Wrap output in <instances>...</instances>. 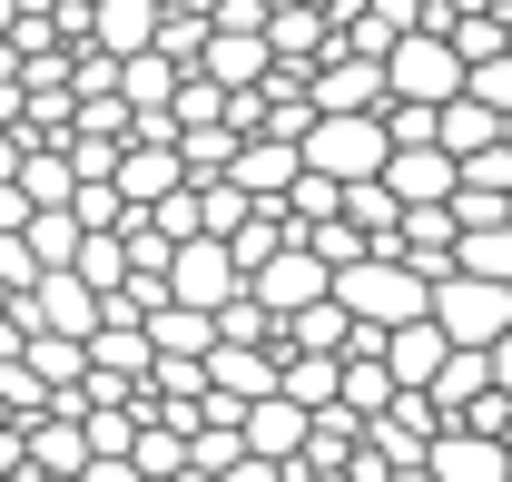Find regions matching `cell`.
Listing matches in <instances>:
<instances>
[{
  "mask_svg": "<svg viewBox=\"0 0 512 482\" xmlns=\"http://www.w3.org/2000/svg\"><path fill=\"white\" fill-rule=\"evenodd\" d=\"M375 178L394 187L404 207H434V197H453V148H434V138H414V148H394V158H384Z\"/></svg>",
  "mask_w": 512,
  "mask_h": 482,
  "instance_id": "obj_12",
  "label": "cell"
},
{
  "mask_svg": "<svg viewBox=\"0 0 512 482\" xmlns=\"http://www.w3.org/2000/svg\"><path fill=\"white\" fill-rule=\"evenodd\" d=\"M453 89H463V50H453L444 30H404V40L384 50V99H424V109H444Z\"/></svg>",
  "mask_w": 512,
  "mask_h": 482,
  "instance_id": "obj_3",
  "label": "cell"
},
{
  "mask_svg": "<svg viewBox=\"0 0 512 482\" xmlns=\"http://www.w3.org/2000/svg\"><path fill=\"white\" fill-rule=\"evenodd\" d=\"M444 355H453V335L434 325V315H404V325H384V374H394V384H414V394H424Z\"/></svg>",
  "mask_w": 512,
  "mask_h": 482,
  "instance_id": "obj_9",
  "label": "cell"
},
{
  "mask_svg": "<svg viewBox=\"0 0 512 482\" xmlns=\"http://www.w3.org/2000/svg\"><path fill=\"white\" fill-rule=\"evenodd\" d=\"M237 433H247L256 463H306V404L296 394H256L247 414H237Z\"/></svg>",
  "mask_w": 512,
  "mask_h": 482,
  "instance_id": "obj_8",
  "label": "cell"
},
{
  "mask_svg": "<svg viewBox=\"0 0 512 482\" xmlns=\"http://www.w3.org/2000/svg\"><path fill=\"white\" fill-rule=\"evenodd\" d=\"M30 482H79V473H30Z\"/></svg>",
  "mask_w": 512,
  "mask_h": 482,
  "instance_id": "obj_35",
  "label": "cell"
},
{
  "mask_svg": "<svg viewBox=\"0 0 512 482\" xmlns=\"http://www.w3.org/2000/svg\"><path fill=\"white\" fill-rule=\"evenodd\" d=\"M316 109H384V60L365 50V60H335L316 79Z\"/></svg>",
  "mask_w": 512,
  "mask_h": 482,
  "instance_id": "obj_18",
  "label": "cell"
},
{
  "mask_svg": "<svg viewBox=\"0 0 512 482\" xmlns=\"http://www.w3.org/2000/svg\"><path fill=\"white\" fill-rule=\"evenodd\" d=\"M424 473L434 482H512V443L503 433H473V423H444L424 443Z\"/></svg>",
  "mask_w": 512,
  "mask_h": 482,
  "instance_id": "obj_7",
  "label": "cell"
},
{
  "mask_svg": "<svg viewBox=\"0 0 512 482\" xmlns=\"http://www.w3.org/2000/svg\"><path fill=\"white\" fill-rule=\"evenodd\" d=\"M325 286H335V266H325V256H316V246H306V237H286V246H276V256H266V266H247V296L266 305L276 325H286L296 305H316Z\"/></svg>",
  "mask_w": 512,
  "mask_h": 482,
  "instance_id": "obj_5",
  "label": "cell"
},
{
  "mask_svg": "<svg viewBox=\"0 0 512 482\" xmlns=\"http://www.w3.org/2000/svg\"><path fill=\"white\" fill-rule=\"evenodd\" d=\"M20 364H30L50 394H69V384L89 374V345H79V335H30V345H20Z\"/></svg>",
  "mask_w": 512,
  "mask_h": 482,
  "instance_id": "obj_19",
  "label": "cell"
},
{
  "mask_svg": "<svg viewBox=\"0 0 512 482\" xmlns=\"http://www.w3.org/2000/svg\"><path fill=\"white\" fill-rule=\"evenodd\" d=\"M503 138H512V119H503Z\"/></svg>",
  "mask_w": 512,
  "mask_h": 482,
  "instance_id": "obj_39",
  "label": "cell"
},
{
  "mask_svg": "<svg viewBox=\"0 0 512 482\" xmlns=\"http://www.w3.org/2000/svg\"><path fill=\"white\" fill-rule=\"evenodd\" d=\"M404 30H424V10H414V0H365V10H355V40H365L375 60L404 40Z\"/></svg>",
  "mask_w": 512,
  "mask_h": 482,
  "instance_id": "obj_24",
  "label": "cell"
},
{
  "mask_svg": "<svg viewBox=\"0 0 512 482\" xmlns=\"http://www.w3.org/2000/svg\"><path fill=\"white\" fill-rule=\"evenodd\" d=\"M483 355H493V384H503V394H512V325H503V335H493V345H483Z\"/></svg>",
  "mask_w": 512,
  "mask_h": 482,
  "instance_id": "obj_33",
  "label": "cell"
},
{
  "mask_svg": "<svg viewBox=\"0 0 512 482\" xmlns=\"http://www.w3.org/2000/svg\"><path fill=\"white\" fill-rule=\"evenodd\" d=\"M463 89H473L483 109H503V119H512V50H493V60H473V69H463Z\"/></svg>",
  "mask_w": 512,
  "mask_h": 482,
  "instance_id": "obj_26",
  "label": "cell"
},
{
  "mask_svg": "<svg viewBox=\"0 0 512 482\" xmlns=\"http://www.w3.org/2000/svg\"><path fill=\"white\" fill-rule=\"evenodd\" d=\"M424 315L444 325L453 345H493V335L512 325V286H503V276H463V266H453V276H434V305H424Z\"/></svg>",
  "mask_w": 512,
  "mask_h": 482,
  "instance_id": "obj_4",
  "label": "cell"
},
{
  "mask_svg": "<svg viewBox=\"0 0 512 482\" xmlns=\"http://www.w3.org/2000/svg\"><path fill=\"white\" fill-rule=\"evenodd\" d=\"M109 187H119L128 207H158L168 187H188V158H178L168 138H148V148H119V168H109Z\"/></svg>",
  "mask_w": 512,
  "mask_h": 482,
  "instance_id": "obj_11",
  "label": "cell"
},
{
  "mask_svg": "<svg viewBox=\"0 0 512 482\" xmlns=\"http://www.w3.org/2000/svg\"><path fill=\"white\" fill-rule=\"evenodd\" d=\"M335 305H345L355 325H375V335H384V325H404V315L434 305V276H414L394 246H365L355 266H335Z\"/></svg>",
  "mask_w": 512,
  "mask_h": 482,
  "instance_id": "obj_1",
  "label": "cell"
},
{
  "mask_svg": "<svg viewBox=\"0 0 512 482\" xmlns=\"http://www.w3.org/2000/svg\"><path fill=\"white\" fill-rule=\"evenodd\" d=\"M69 266H79V276H89L99 296H109V286H128V246H119V227H89V237H79V256H69Z\"/></svg>",
  "mask_w": 512,
  "mask_h": 482,
  "instance_id": "obj_25",
  "label": "cell"
},
{
  "mask_svg": "<svg viewBox=\"0 0 512 482\" xmlns=\"http://www.w3.org/2000/svg\"><path fill=\"white\" fill-rule=\"evenodd\" d=\"M119 89H128V99H138V109H158V99H168V60H148V50H128Z\"/></svg>",
  "mask_w": 512,
  "mask_h": 482,
  "instance_id": "obj_27",
  "label": "cell"
},
{
  "mask_svg": "<svg viewBox=\"0 0 512 482\" xmlns=\"http://www.w3.org/2000/svg\"><path fill=\"white\" fill-rule=\"evenodd\" d=\"M296 158L316 168V178H375L384 158H394V138H384V109H316L306 138H296Z\"/></svg>",
  "mask_w": 512,
  "mask_h": 482,
  "instance_id": "obj_2",
  "label": "cell"
},
{
  "mask_svg": "<svg viewBox=\"0 0 512 482\" xmlns=\"http://www.w3.org/2000/svg\"><path fill=\"white\" fill-rule=\"evenodd\" d=\"M20 237H30V256H40V266H69V256H79V237H89V227H79L69 207H30V227H20Z\"/></svg>",
  "mask_w": 512,
  "mask_h": 482,
  "instance_id": "obj_23",
  "label": "cell"
},
{
  "mask_svg": "<svg viewBox=\"0 0 512 482\" xmlns=\"http://www.w3.org/2000/svg\"><path fill=\"white\" fill-rule=\"evenodd\" d=\"M10 20H20V0H0V40H10Z\"/></svg>",
  "mask_w": 512,
  "mask_h": 482,
  "instance_id": "obj_34",
  "label": "cell"
},
{
  "mask_svg": "<svg viewBox=\"0 0 512 482\" xmlns=\"http://www.w3.org/2000/svg\"><path fill=\"white\" fill-rule=\"evenodd\" d=\"M79 482H148V473H138L128 453H89V463H79Z\"/></svg>",
  "mask_w": 512,
  "mask_h": 482,
  "instance_id": "obj_30",
  "label": "cell"
},
{
  "mask_svg": "<svg viewBox=\"0 0 512 482\" xmlns=\"http://www.w3.org/2000/svg\"><path fill=\"white\" fill-rule=\"evenodd\" d=\"M138 325H148V355H207L217 345V315L207 305H178V296H158Z\"/></svg>",
  "mask_w": 512,
  "mask_h": 482,
  "instance_id": "obj_14",
  "label": "cell"
},
{
  "mask_svg": "<svg viewBox=\"0 0 512 482\" xmlns=\"http://www.w3.org/2000/svg\"><path fill=\"white\" fill-rule=\"evenodd\" d=\"M503 217H512V197H503Z\"/></svg>",
  "mask_w": 512,
  "mask_h": 482,
  "instance_id": "obj_38",
  "label": "cell"
},
{
  "mask_svg": "<svg viewBox=\"0 0 512 482\" xmlns=\"http://www.w3.org/2000/svg\"><path fill=\"white\" fill-rule=\"evenodd\" d=\"M0 473H20V482H30V453H20V423H0Z\"/></svg>",
  "mask_w": 512,
  "mask_h": 482,
  "instance_id": "obj_32",
  "label": "cell"
},
{
  "mask_svg": "<svg viewBox=\"0 0 512 482\" xmlns=\"http://www.w3.org/2000/svg\"><path fill=\"white\" fill-rule=\"evenodd\" d=\"M286 345H296V355H345V345H355V315L335 305V286H325L316 305H296V315H286Z\"/></svg>",
  "mask_w": 512,
  "mask_h": 482,
  "instance_id": "obj_16",
  "label": "cell"
},
{
  "mask_svg": "<svg viewBox=\"0 0 512 482\" xmlns=\"http://www.w3.org/2000/svg\"><path fill=\"white\" fill-rule=\"evenodd\" d=\"M207 482H286V463H256V453H237L227 473H207Z\"/></svg>",
  "mask_w": 512,
  "mask_h": 482,
  "instance_id": "obj_31",
  "label": "cell"
},
{
  "mask_svg": "<svg viewBox=\"0 0 512 482\" xmlns=\"http://www.w3.org/2000/svg\"><path fill=\"white\" fill-rule=\"evenodd\" d=\"M30 276H40V256H30V237H20V227H0V286L20 296Z\"/></svg>",
  "mask_w": 512,
  "mask_h": 482,
  "instance_id": "obj_29",
  "label": "cell"
},
{
  "mask_svg": "<svg viewBox=\"0 0 512 482\" xmlns=\"http://www.w3.org/2000/svg\"><path fill=\"white\" fill-rule=\"evenodd\" d=\"M296 168H306V158H296V138H247V148L227 158V178L247 187L256 207H286V187H296Z\"/></svg>",
  "mask_w": 512,
  "mask_h": 482,
  "instance_id": "obj_10",
  "label": "cell"
},
{
  "mask_svg": "<svg viewBox=\"0 0 512 482\" xmlns=\"http://www.w3.org/2000/svg\"><path fill=\"white\" fill-rule=\"evenodd\" d=\"M256 69H266V40H256V30H227V40H207V79H217V89H247Z\"/></svg>",
  "mask_w": 512,
  "mask_h": 482,
  "instance_id": "obj_22",
  "label": "cell"
},
{
  "mask_svg": "<svg viewBox=\"0 0 512 482\" xmlns=\"http://www.w3.org/2000/svg\"><path fill=\"white\" fill-rule=\"evenodd\" d=\"M503 138V109H483L473 89H453L444 109H434V148H453V158H473V148H493Z\"/></svg>",
  "mask_w": 512,
  "mask_h": 482,
  "instance_id": "obj_15",
  "label": "cell"
},
{
  "mask_svg": "<svg viewBox=\"0 0 512 482\" xmlns=\"http://www.w3.org/2000/svg\"><path fill=\"white\" fill-rule=\"evenodd\" d=\"M453 266H463V276H503V286H512V217L463 227V237H453Z\"/></svg>",
  "mask_w": 512,
  "mask_h": 482,
  "instance_id": "obj_20",
  "label": "cell"
},
{
  "mask_svg": "<svg viewBox=\"0 0 512 482\" xmlns=\"http://www.w3.org/2000/svg\"><path fill=\"white\" fill-rule=\"evenodd\" d=\"M276 394H296L306 414L335 404V394H345V355H296V345H286V355H276Z\"/></svg>",
  "mask_w": 512,
  "mask_h": 482,
  "instance_id": "obj_17",
  "label": "cell"
},
{
  "mask_svg": "<svg viewBox=\"0 0 512 482\" xmlns=\"http://www.w3.org/2000/svg\"><path fill=\"white\" fill-rule=\"evenodd\" d=\"M0 482H20V473H0Z\"/></svg>",
  "mask_w": 512,
  "mask_h": 482,
  "instance_id": "obj_37",
  "label": "cell"
},
{
  "mask_svg": "<svg viewBox=\"0 0 512 482\" xmlns=\"http://www.w3.org/2000/svg\"><path fill=\"white\" fill-rule=\"evenodd\" d=\"M89 30H99V50H148V40H158V10H148V0H99V20H89Z\"/></svg>",
  "mask_w": 512,
  "mask_h": 482,
  "instance_id": "obj_21",
  "label": "cell"
},
{
  "mask_svg": "<svg viewBox=\"0 0 512 482\" xmlns=\"http://www.w3.org/2000/svg\"><path fill=\"white\" fill-rule=\"evenodd\" d=\"M207 394H227V404H256V394H276V355L266 345H207Z\"/></svg>",
  "mask_w": 512,
  "mask_h": 482,
  "instance_id": "obj_13",
  "label": "cell"
},
{
  "mask_svg": "<svg viewBox=\"0 0 512 482\" xmlns=\"http://www.w3.org/2000/svg\"><path fill=\"white\" fill-rule=\"evenodd\" d=\"M335 197H345V187L316 178V168H296V187H286V207H306V227H316V217H335Z\"/></svg>",
  "mask_w": 512,
  "mask_h": 482,
  "instance_id": "obj_28",
  "label": "cell"
},
{
  "mask_svg": "<svg viewBox=\"0 0 512 482\" xmlns=\"http://www.w3.org/2000/svg\"><path fill=\"white\" fill-rule=\"evenodd\" d=\"M503 50H512V30H503Z\"/></svg>",
  "mask_w": 512,
  "mask_h": 482,
  "instance_id": "obj_36",
  "label": "cell"
},
{
  "mask_svg": "<svg viewBox=\"0 0 512 482\" xmlns=\"http://www.w3.org/2000/svg\"><path fill=\"white\" fill-rule=\"evenodd\" d=\"M237 286H247V266H237L227 237H178V246H168V296H178V305H207V315H217Z\"/></svg>",
  "mask_w": 512,
  "mask_h": 482,
  "instance_id": "obj_6",
  "label": "cell"
}]
</instances>
